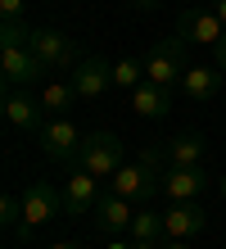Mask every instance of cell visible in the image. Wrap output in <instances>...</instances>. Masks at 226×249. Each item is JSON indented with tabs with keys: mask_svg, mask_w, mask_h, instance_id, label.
<instances>
[{
	"mask_svg": "<svg viewBox=\"0 0 226 249\" xmlns=\"http://www.w3.org/2000/svg\"><path fill=\"white\" fill-rule=\"evenodd\" d=\"M127 145L118 131H90V136L82 141V150H77V168H86L90 177H100V181H109L118 168L127 163Z\"/></svg>",
	"mask_w": 226,
	"mask_h": 249,
	"instance_id": "obj_1",
	"label": "cell"
},
{
	"mask_svg": "<svg viewBox=\"0 0 226 249\" xmlns=\"http://www.w3.org/2000/svg\"><path fill=\"white\" fill-rule=\"evenodd\" d=\"M59 209H64V195H59L50 181H27V190H23V222H18L14 236H18V240L36 236L45 222L59 217Z\"/></svg>",
	"mask_w": 226,
	"mask_h": 249,
	"instance_id": "obj_2",
	"label": "cell"
},
{
	"mask_svg": "<svg viewBox=\"0 0 226 249\" xmlns=\"http://www.w3.org/2000/svg\"><path fill=\"white\" fill-rule=\"evenodd\" d=\"M181 77H186V36H172L145 54V82L172 91V86H181Z\"/></svg>",
	"mask_w": 226,
	"mask_h": 249,
	"instance_id": "obj_3",
	"label": "cell"
},
{
	"mask_svg": "<svg viewBox=\"0 0 226 249\" xmlns=\"http://www.w3.org/2000/svg\"><path fill=\"white\" fill-rule=\"evenodd\" d=\"M41 136V150H45V159H50V163H77V150H82V131L68 123V113H54V118H45V127L36 131Z\"/></svg>",
	"mask_w": 226,
	"mask_h": 249,
	"instance_id": "obj_4",
	"label": "cell"
},
{
	"mask_svg": "<svg viewBox=\"0 0 226 249\" xmlns=\"http://www.w3.org/2000/svg\"><path fill=\"white\" fill-rule=\"evenodd\" d=\"M27 50L36 54V59L45 64V72H68V68H77V46H72V36L64 32H54V27H36L32 41H27Z\"/></svg>",
	"mask_w": 226,
	"mask_h": 249,
	"instance_id": "obj_5",
	"label": "cell"
},
{
	"mask_svg": "<svg viewBox=\"0 0 226 249\" xmlns=\"http://www.w3.org/2000/svg\"><path fill=\"white\" fill-rule=\"evenodd\" d=\"M41 72H45V64L27 46H0V77H5L9 91H27Z\"/></svg>",
	"mask_w": 226,
	"mask_h": 249,
	"instance_id": "obj_6",
	"label": "cell"
},
{
	"mask_svg": "<svg viewBox=\"0 0 226 249\" xmlns=\"http://www.w3.org/2000/svg\"><path fill=\"white\" fill-rule=\"evenodd\" d=\"M95 199H100V177H90L86 168L72 163V172L64 177V213L86 217V213H95Z\"/></svg>",
	"mask_w": 226,
	"mask_h": 249,
	"instance_id": "obj_7",
	"label": "cell"
},
{
	"mask_svg": "<svg viewBox=\"0 0 226 249\" xmlns=\"http://www.w3.org/2000/svg\"><path fill=\"white\" fill-rule=\"evenodd\" d=\"M5 123L9 131H41L45 127V105H41V95H27V91H9L5 95Z\"/></svg>",
	"mask_w": 226,
	"mask_h": 249,
	"instance_id": "obj_8",
	"label": "cell"
},
{
	"mask_svg": "<svg viewBox=\"0 0 226 249\" xmlns=\"http://www.w3.org/2000/svg\"><path fill=\"white\" fill-rule=\"evenodd\" d=\"M176 36H186V41H204V46H217V41L226 36V23L217 18L213 9H181V18H176Z\"/></svg>",
	"mask_w": 226,
	"mask_h": 249,
	"instance_id": "obj_9",
	"label": "cell"
},
{
	"mask_svg": "<svg viewBox=\"0 0 226 249\" xmlns=\"http://www.w3.org/2000/svg\"><path fill=\"white\" fill-rule=\"evenodd\" d=\"M68 82L77 86L82 100H100V95L113 86V64H109V59H82L77 68L68 72Z\"/></svg>",
	"mask_w": 226,
	"mask_h": 249,
	"instance_id": "obj_10",
	"label": "cell"
},
{
	"mask_svg": "<svg viewBox=\"0 0 226 249\" xmlns=\"http://www.w3.org/2000/svg\"><path fill=\"white\" fill-rule=\"evenodd\" d=\"M204 227H208V213L194 199H181V204H172V209L163 213V236H172V240H190V236H199Z\"/></svg>",
	"mask_w": 226,
	"mask_h": 249,
	"instance_id": "obj_11",
	"label": "cell"
},
{
	"mask_svg": "<svg viewBox=\"0 0 226 249\" xmlns=\"http://www.w3.org/2000/svg\"><path fill=\"white\" fill-rule=\"evenodd\" d=\"M131 217H136V204L113 195V190H104V195L95 199V222L109 231V236H122V231H131Z\"/></svg>",
	"mask_w": 226,
	"mask_h": 249,
	"instance_id": "obj_12",
	"label": "cell"
},
{
	"mask_svg": "<svg viewBox=\"0 0 226 249\" xmlns=\"http://www.w3.org/2000/svg\"><path fill=\"white\" fill-rule=\"evenodd\" d=\"M204 186H208V172H204V163H199V168H172V163H168V172H163V195H168L172 204H181V199H194Z\"/></svg>",
	"mask_w": 226,
	"mask_h": 249,
	"instance_id": "obj_13",
	"label": "cell"
},
{
	"mask_svg": "<svg viewBox=\"0 0 226 249\" xmlns=\"http://www.w3.org/2000/svg\"><path fill=\"white\" fill-rule=\"evenodd\" d=\"M217 91H222V68H208V64L186 68V77H181V95H186L190 105H204V100H213Z\"/></svg>",
	"mask_w": 226,
	"mask_h": 249,
	"instance_id": "obj_14",
	"label": "cell"
},
{
	"mask_svg": "<svg viewBox=\"0 0 226 249\" xmlns=\"http://www.w3.org/2000/svg\"><path fill=\"white\" fill-rule=\"evenodd\" d=\"M131 109L140 113V118H163V113L172 109V91L168 86H154V82H140L131 91Z\"/></svg>",
	"mask_w": 226,
	"mask_h": 249,
	"instance_id": "obj_15",
	"label": "cell"
},
{
	"mask_svg": "<svg viewBox=\"0 0 226 249\" xmlns=\"http://www.w3.org/2000/svg\"><path fill=\"white\" fill-rule=\"evenodd\" d=\"M163 150H168V163H172V168H199V163H204V136H194V131L172 136Z\"/></svg>",
	"mask_w": 226,
	"mask_h": 249,
	"instance_id": "obj_16",
	"label": "cell"
},
{
	"mask_svg": "<svg viewBox=\"0 0 226 249\" xmlns=\"http://www.w3.org/2000/svg\"><path fill=\"white\" fill-rule=\"evenodd\" d=\"M72 100H82L72 82H45V86H41V105H45V113H68Z\"/></svg>",
	"mask_w": 226,
	"mask_h": 249,
	"instance_id": "obj_17",
	"label": "cell"
},
{
	"mask_svg": "<svg viewBox=\"0 0 226 249\" xmlns=\"http://www.w3.org/2000/svg\"><path fill=\"white\" fill-rule=\"evenodd\" d=\"M131 240H163V213H154V209H140L131 217V231H127Z\"/></svg>",
	"mask_w": 226,
	"mask_h": 249,
	"instance_id": "obj_18",
	"label": "cell"
},
{
	"mask_svg": "<svg viewBox=\"0 0 226 249\" xmlns=\"http://www.w3.org/2000/svg\"><path fill=\"white\" fill-rule=\"evenodd\" d=\"M140 82H145V59H118V64H113V86L136 91Z\"/></svg>",
	"mask_w": 226,
	"mask_h": 249,
	"instance_id": "obj_19",
	"label": "cell"
},
{
	"mask_svg": "<svg viewBox=\"0 0 226 249\" xmlns=\"http://www.w3.org/2000/svg\"><path fill=\"white\" fill-rule=\"evenodd\" d=\"M36 27H27L23 18H0V46H27Z\"/></svg>",
	"mask_w": 226,
	"mask_h": 249,
	"instance_id": "obj_20",
	"label": "cell"
},
{
	"mask_svg": "<svg viewBox=\"0 0 226 249\" xmlns=\"http://www.w3.org/2000/svg\"><path fill=\"white\" fill-rule=\"evenodd\" d=\"M0 222H5V231H18V222H23V195H14V190L0 195Z\"/></svg>",
	"mask_w": 226,
	"mask_h": 249,
	"instance_id": "obj_21",
	"label": "cell"
},
{
	"mask_svg": "<svg viewBox=\"0 0 226 249\" xmlns=\"http://www.w3.org/2000/svg\"><path fill=\"white\" fill-rule=\"evenodd\" d=\"M27 0H0V18H23Z\"/></svg>",
	"mask_w": 226,
	"mask_h": 249,
	"instance_id": "obj_22",
	"label": "cell"
},
{
	"mask_svg": "<svg viewBox=\"0 0 226 249\" xmlns=\"http://www.w3.org/2000/svg\"><path fill=\"white\" fill-rule=\"evenodd\" d=\"M213 54H217V68H222V72H226V36H222V41H217V46H213Z\"/></svg>",
	"mask_w": 226,
	"mask_h": 249,
	"instance_id": "obj_23",
	"label": "cell"
},
{
	"mask_svg": "<svg viewBox=\"0 0 226 249\" xmlns=\"http://www.w3.org/2000/svg\"><path fill=\"white\" fill-rule=\"evenodd\" d=\"M104 249H136V245H131V240H122V236H113V240L104 245Z\"/></svg>",
	"mask_w": 226,
	"mask_h": 249,
	"instance_id": "obj_24",
	"label": "cell"
},
{
	"mask_svg": "<svg viewBox=\"0 0 226 249\" xmlns=\"http://www.w3.org/2000/svg\"><path fill=\"white\" fill-rule=\"evenodd\" d=\"M163 249H190L186 240H172V236H163Z\"/></svg>",
	"mask_w": 226,
	"mask_h": 249,
	"instance_id": "obj_25",
	"label": "cell"
},
{
	"mask_svg": "<svg viewBox=\"0 0 226 249\" xmlns=\"http://www.w3.org/2000/svg\"><path fill=\"white\" fill-rule=\"evenodd\" d=\"M136 249H163V240H131Z\"/></svg>",
	"mask_w": 226,
	"mask_h": 249,
	"instance_id": "obj_26",
	"label": "cell"
},
{
	"mask_svg": "<svg viewBox=\"0 0 226 249\" xmlns=\"http://www.w3.org/2000/svg\"><path fill=\"white\" fill-rule=\"evenodd\" d=\"M213 14H217V18L226 23V0H213Z\"/></svg>",
	"mask_w": 226,
	"mask_h": 249,
	"instance_id": "obj_27",
	"label": "cell"
},
{
	"mask_svg": "<svg viewBox=\"0 0 226 249\" xmlns=\"http://www.w3.org/2000/svg\"><path fill=\"white\" fill-rule=\"evenodd\" d=\"M136 9H158V0H131Z\"/></svg>",
	"mask_w": 226,
	"mask_h": 249,
	"instance_id": "obj_28",
	"label": "cell"
},
{
	"mask_svg": "<svg viewBox=\"0 0 226 249\" xmlns=\"http://www.w3.org/2000/svg\"><path fill=\"white\" fill-rule=\"evenodd\" d=\"M217 195L226 199V172H222V177H217Z\"/></svg>",
	"mask_w": 226,
	"mask_h": 249,
	"instance_id": "obj_29",
	"label": "cell"
},
{
	"mask_svg": "<svg viewBox=\"0 0 226 249\" xmlns=\"http://www.w3.org/2000/svg\"><path fill=\"white\" fill-rule=\"evenodd\" d=\"M50 249H77V245H72V240H59V245H50Z\"/></svg>",
	"mask_w": 226,
	"mask_h": 249,
	"instance_id": "obj_30",
	"label": "cell"
},
{
	"mask_svg": "<svg viewBox=\"0 0 226 249\" xmlns=\"http://www.w3.org/2000/svg\"><path fill=\"white\" fill-rule=\"evenodd\" d=\"M50 5H59V0H50Z\"/></svg>",
	"mask_w": 226,
	"mask_h": 249,
	"instance_id": "obj_31",
	"label": "cell"
}]
</instances>
